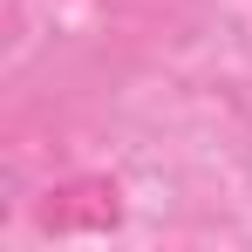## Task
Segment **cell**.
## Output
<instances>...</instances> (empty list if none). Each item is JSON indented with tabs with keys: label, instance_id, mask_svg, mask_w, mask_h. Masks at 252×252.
<instances>
[{
	"label": "cell",
	"instance_id": "obj_1",
	"mask_svg": "<svg viewBox=\"0 0 252 252\" xmlns=\"http://www.w3.org/2000/svg\"><path fill=\"white\" fill-rule=\"evenodd\" d=\"M116 218H123V191L109 177H75V184L48 191V205H41L48 232H109Z\"/></svg>",
	"mask_w": 252,
	"mask_h": 252
}]
</instances>
